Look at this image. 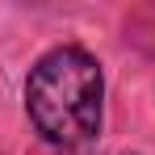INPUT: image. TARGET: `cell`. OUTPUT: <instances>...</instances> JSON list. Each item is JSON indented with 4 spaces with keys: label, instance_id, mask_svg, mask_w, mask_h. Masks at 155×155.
Instances as JSON below:
<instances>
[{
    "label": "cell",
    "instance_id": "6da1fadb",
    "mask_svg": "<svg viewBox=\"0 0 155 155\" xmlns=\"http://www.w3.org/2000/svg\"><path fill=\"white\" fill-rule=\"evenodd\" d=\"M101 63L84 46L46 51L25 80V109L51 147H84L101 126Z\"/></svg>",
    "mask_w": 155,
    "mask_h": 155
}]
</instances>
